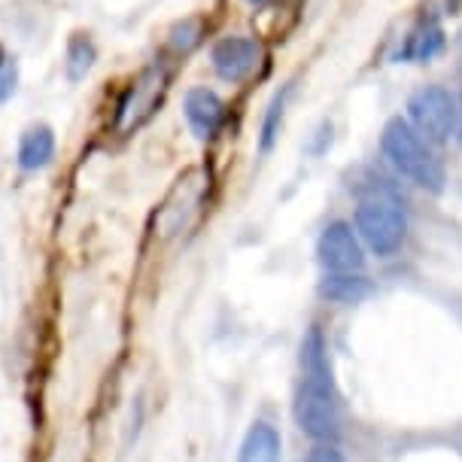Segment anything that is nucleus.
<instances>
[{
	"label": "nucleus",
	"mask_w": 462,
	"mask_h": 462,
	"mask_svg": "<svg viewBox=\"0 0 462 462\" xmlns=\"http://www.w3.org/2000/svg\"><path fill=\"white\" fill-rule=\"evenodd\" d=\"M381 152L399 177L423 189V192L441 195L448 186V171H444V162L439 159L435 146L426 143L404 116L386 119L381 131Z\"/></svg>",
	"instance_id": "obj_1"
},
{
	"label": "nucleus",
	"mask_w": 462,
	"mask_h": 462,
	"mask_svg": "<svg viewBox=\"0 0 462 462\" xmlns=\"http://www.w3.org/2000/svg\"><path fill=\"white\" fill-rule=\"evenodd\" d=\"M353 228L368 253H374L377 259H393L408 241V213L395 195L374 189L356 204Z\"/></svg>",
	"instance_id": "obj_2"
},
{
	"label": "nucleus",
	"mask_w": 462,
	"mask_h": 462,
	"mask_svg": "<svg viewBox=\"0 0 462 462\" xmlns=\"http://www.w3.org/2000/svg\"><path fill=\"white\" fill-rule=\"evenodd\" d=\"M295 423L308 439L335 444L341 439V414H337V393L332 374H301L295 393Z\"/></svg>",
	"instance_id": "obj_3"
},
{
	"label": "nucleus",
	"mask_w": 462,
	"mask_h": 462,
	"mask_svg": "<svg viewBox=\"0 0 462 462\" xmlns=\"http://www.w3.org/2000/svg\"><path fill=\"white\" fill-rule=\"evenodd\" d=\"M457 92L439 86H420L408 95V104H404V119L411 122V128L417 131L426 143H432L435 150L453 140V131H457Z\"/></svg>",
	"instance_id": "obj_4"
},
{
	"label": "nucleus",
	"mask_w": 462,
	"mask_h": 462,
	"mask_svg": "<svg viewBox=\"0 0 462 462\" xmlns=\"http://www.w3.org/2000/svg\"><path fill=\"white\" fill-rule=\"evenodd\" d=\"M168 82H171V73L159 61L140 70L137 79L125 88V95H122V101H119L116 128H119L122 134H128V131L140 128L143 122H150V116L159 110L164 95H168Z\"/></svg>",
	"instance_id": "obj_5"
},
{
	"label": "nucleus",
	"mask_w": 462,
	"mask_h": 462,
	"mask_svg": "<svg viewBox=\"0 0 462 462\" xmlns=\"http://www.w3.org/2000/svg\"><path fill=\"white\" fill-rule=\"evenodd\" d=\"M365 244L346 219L328 222L317 237V262L326 274H365Z\"/></svg>",
	"instance_id": "obj_6"
},
{
	"label": "nucleus",
	"mask_w": 462,
	"mask_h": 462,
	"mask_svg": "<svg viewBox=\"0 0 462 462\" xmlns=\"http://www.w3.org/2000/svg\"><path fill=\"white\" fill-rule=\"evenodd\" d=\"M262 58H265V52H262V43L255 37L228 34V37H222L213 43L210 68L222 82L237 86V82H246L255 70H259Z\"/></svg>",
	"instance_id": "obj_7"
},
{
	"label": "nucleus",
	"mask_w": 462,
	"mask_h": 462,
	"mask_svg": "<svg viewBox=\"0 0 462 462\" xmlns=\"http://www.w3.org/2000/svg\"><path fill=\"white\" fill-rule=\"evenodd\" d=\"M183 113H186V122H189V128H192V134L198 140H210V137H217V131L222 128V122H226V101H222L213 88L195 86V88H189L183 97Z\"/></svg>",
	"instance_id": "obj_8"
},
{
	"label": "nucleus",
	"mask_w": 462,
	"mask_h": 462,
	"mask_svg": "<svg viewBox=\"0 0 462 462\" xmlns=\"http://www.w3.org/2000/svg\"><path fill=\"white\" fill-rule=\"evenodd\" d=\"M448 46V34L441 28L439 15H423L414 28L404 34L399 52L393 55V61H414V64H429L432 58H439Z\"/></svg>",
	"instance_id": "obj_9"
},
{
	"label": "nucleus",
	"mask_w": 462,
	"mask_h": 462,
	"mask_svg": "<svg viewBox=\"0 0 462 462\" xmlns=\"http://www.w3.org/2000/svg\"><path fill=\"white\" fill-rule=\"evenodd\" d=\"M280 459H283L280 432L271 423H265V420H255L241 441L237 462H280Z\"/></svg>",
	"instance_id": "obj_10"
},
{
	"label": "nucleus",
	"mask_w": 462,
	"mask_h": 462,
	"mask_svg": "<svg viewBox=\"0 0 462 462\" xmlns=\"http://www.w3.org/2000/svg\"><path fill=\"white\" fill-rule=\"evenodd\" d=\"M55 159V131L49 125H31L19 140L15 150V162L22 171H43Z\"/></svg>",
	"instance_id": "obj_11"
},
{
	"label": "nucleus",
	"mask_w": 462,
	"mask_h": 462,
	"mask_svg": "<svg viewBox=\"0 0 462 462\" xmlns=\"http://www.w3.org/2000/svg\"><path fill=\"white\" fill-rule=\"evenodd\" d=\"M374 292V283L365 274H323L319 295L332 304H359Z\"/></svg>",
	"instance_id": "obj_12"
},
{
	"label": "nucleus",
	"mask_w": 462,
	"mask_h": 462,
	"mask_svg": "<svg viewBox=\"0 0 462 462\" xmlns=\"http://www.w3.org/2000/svg\"><path fill=\"white\" fill-rule=\"evenodd\" d=\"M97 61V49L88 34H73L68 43V52H64V77L68 82H82L92 73Z\"/></svg>",
	"instance_id": "obj_13"
},
{
	"label": "nucleus",
	"mask_w": 462,
	"mask_h": 462,
	"mask_svg": "<svg viewBox=\"0 0 462 462\" xmlns=\"http://www.w3.org/2000/svg\"><path fill=\"white\" fill-rule=\"evenodd\" d=\"M289 95H292V86H286L283 92H277V95H274V101L268 104L265 119H262L259 150L265 152V155H268L271 150H274V143H277V137H280V128H283V116H286V101H289Z\"/></svg>",
	"instance_id": "obj_14"
},
{
	"label": "nucleus",
	"mask_w": 462,
	"mask_h": 462,
	"mask_svg": "<svg viewBox=\"0 0 462 462\" xmlns=\"http://www.w3.org/2000/svg\"><path fill=\"white\" fill-rule=\"evenodd\" d=\"M304 462H346L344 453L337 450V444H328V441H317L313 448L308 450V459Z\"/></svg>",
	"instance_id": "obj_15"
},
{
	"label": "nucleus",
	"mask_w": 462,
	"mask_h": 462,
	"mask_svg": "<svg viewBox=\"0 0 462 462\" xmlns=\"http://www.w3.org/2000/svg\"><path fill=\"white\" fill-rule=\"evenodd\" d=\"M457 131H453V140L459 143V150H462V88H459V95H457Z\"/></svg>",
	"instance_id": "obj_16"
},
{
	"label": "nucleus",
	"mask_w": 462,
	"mask_h": 462,
	"mask_svg": "<svg viewBox=\"0 0 462 462\" xmlns=\"http://www.w3.org/2000/svg\"><path fill=\"white\" fill-rule=\"evenodd\" d=\"M10 64H13V58H10V55H6V52H4V49H0V73H4L6 68H10Z\"/></svg>",
	"instance_id": "obj_17"
},
{
	"label": "nucleus",
	"mask_w": 462,
	"mask_h": 462,
	"mask_svg": "<svg viewBox=\"0 0 462 462\" xmlns=\"http://www.w3.org/2000/svg\"><path fill=\"white\" fill-rule=\"evenodd\" d=\"M250 4H255V6H265V4H271V0H250Z\"/></svg>",
	"instance_id": "obj_18"
}]
</instances>
